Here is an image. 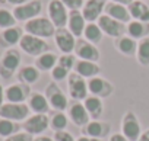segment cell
I'll use <instances>...</instances> for the list:
<instances>
[{"label":"cell","instance_id":"d6a6232c","mask_svg":"<svg viewBox=\"0 0 149 141\" xmlns=\"http://www.w3.org/2000/svg\"><path fill=\"white\" fill-rule=\"evenodd\" d=\"M69 124V116L64 112H54L50 116V128L57 132V131H64Z\"/></svg>","mask_w":149,"mask_h":141},{"label":"cell","instance_id":"4fadbf2b","mask_svg":"<svg viewBox=\"0 0 149 141\" xmlns=\"http://www.w3.org/2000/svg\"><path fill=\"white\" fill-rule=\"evenodd\" d=\"M73 54L78 57V60H86V61H94V63H98L101 58V52L98 47L88 42L85 38H78Z\"/></svg>","mask_w":149,"mask_h":141},{"label":"cell","instance_id":"ab89813d","mask_svg":"<svg viewBox=\"0 0 149 141\" xmlns=\"http://www.w3.org/2000/svg\"><path fill=\"white\" fill-rule=\"evenodd\" d=\"M108 141H130V140H127L121 132H116V134H111L110 135V140Z\"/></svg>","mask_w":149,"mask_h":141},{"label":"cell","instance_id":"f6af8a7d","mask_svg":"<svg viewBox=\"0 0 149 141\" xmlns=\"http://www.w3.org/2000/svg\"><path fill=\"white\" fill-rule=\"evenodd\" d=\"M5 87H3V85L0 83V108H2V105L5 103Z\"/></svg>","mask_w":149,"mask_h":141},{"label":"cell","instance_id":"836d02e7","mask_svg":"<svg viewBox=\"0 0 149 141\" xmlns=\"http://www.w3.org/2000/svg\"><path fill=\"white\" fill-rule=\"evenodd\" d=\"M16 19L13 16V12L8 10V9H0V29H8L12 26H16Z\"/></svg>","mask_w":149,"mask_h":141},{"label":"cell","instance_id":"60d3db41","mask_svg":"<svg viewBox=\"0 0 149 141\" xmlns=\"http://www.w3.org/2000/svg\"><path fill=\"white\" fill-rule=\"evenodd\" d=\"M6 2H8L9 5H12L13 8H16V6H21V5H24V3L29 2V0H6Z\"/></svg>","mask_w":149,"mask_h":141},{"label":"cell","instance_id":"52a82bcc","mask_svg":"<svg viewBox=\"0 0 149 141\" xmlns=\"http://www.w3.org/2000/svg\"><path fill=\"white\" fill-rule=\"evenodd\" d=\"M50 128V116L47 113H34L29 115L24 122H22V129L32 137L42 135L45 129Z\"/></svg>","mask_w":149,"mask_h":141},{"label":"cell","instance_id":"603a6c76","mask_svg":"<svg viewBox=\"0 0 149 141\" xmlns=\"http://www.w3.org/2000/svg\"><path fill=\"white\" fill-rule=\"evenodd\" d=\"M130 18L133 21H140V22H149V5L145 0H133L127 6Z\"/></svg>","mask_w":149,"mask_h":141},{"label":"cell","instance_id":"ba28073f","mask_svg":"<svg viewBox=\"0 0 149 141\" xmlns=\"http://www.w3.org/2000/svg\"><path fill=\"white\" fill-rule=\"evenodd\" d=\"M31 115V109L28 103H10L5 102L0 108V116L10 119L13 122H24L28 116Z\"/></svg>","mask_w":149,"mask_h":141},{"label":"cell","instance_id":"f546056e","mask_svg":"<svg viewBox=\"0 0 149 141\" xmlns=\"http://www.w3.org/2000/svg\"><path fill=\"white\" fill-rule=\"evenodd\" d=\"M82 38H85L88 42H91L94 45H98V44H101V41L104 38V32L101 31V28L97 22H89V23H86Z\"/></svg>","mask_w":149,"mask_h":141},{"label":"cell","instance_id":"3957f363","mask_svg":"<svg viewBox=\"0 0 149 141\" xmlns=\"http://www.w3.org/2000/svg\"><path fill=\"white\" fill-rule=\"evenodd\" d=\"M48 99L50 106L56 111V112H64L69 108V98L67 95L61 90V87L57 85V82L51 80L47 87H45V93H44Z\"/></svg>","mask_w":149,"mask_h":141},{"label":"cell","instance_id":"d590c367","mask_svg":"<svg viewBox=\"0 0 149 141\" xmlns=\"http://www.w3.org/2000/svg\"><path fill=\"white\" fill-rule=\"evenodd\" d=\"M50 74H51V79L54 80V82H63V80H66L67 77H69V74H70V72H67L66 68H63L61 65H56L51 72H50Z\"/></svg>","mask_w":149,"mask_h":141},{"label":"cell","instance_id":"6da1fadb","mask_svg":"<svg viewBox=\"0 0 149 141\" xmlns=\"http://www.w3.org/2000/svg\"><path fill=\"white\" fill-rule=\"evenodd\" d=\"M22 63V54L16 48L5 50L0 58V79L9 80L15 76V73L19 70Z\"/></svg>","mask_w":149,"mask_h":141},{"label":"cell","instance_id":"d4e9b609","mask_svg":"<svg viewBox=\"0 0 149 141\" xmlns=\"http://www.w3.org/2000/svg\"><path fill=\"white\" fill-rule=\"evenodd\" d=\"M28 106H29L31 112H34V113H47L51 108L47 96L40 92L31 93V96L28 98Z\"/></svg>","mask_w":149,"mask_h":141},{"label":"cell","instance_id":"7c38bea8","mask_svg":"<svg viewBox=\"0 0 149 141\" xmlns=\"http://www.w3.org/2000/svg\"><path fill=\"white\" fill-rule=\"evenodd\" d=\"M76 41H78V38L74 36L67 28L56 29L54 42H56V47L58 48V51L61 54H73L74 47H76Z\"/></svg>","mask_w":149,"mask_h":141},{"label":"cell","instance_id":"8fae6325","mask_svg":"<svg viewBox=\"0 0 149 141\" xmlns=\"http://www.w3.org/2000/svg\"><path fill=\"white\" fill-rule=\"evenodd\" d=\"M31 93L32 90L29 85L18 82V83L9 85L5 89V99L6 102H10V103H25L28 102V98L31 96Z\"/></svg>","mask_w":149,"mask_h":141},{"label":"cell","instance_id":"7a4b0ae2","mask_svg":"<svg viewBox=\"0 0 149 141\" xmlns=\"http://www.w3.org/2000/svg\"><path fill=\"white\" fill-rule=\"evenodd\" d=\"M56 29H57V28L53 25V22H51L48 18H45V16L34 18V19L25 22V25H24L25 34H29V35L42 38V39L54 38Z\"/></svg>","mask_w":149,"mask_h":141},{"label":"cell","instance_id":"83f0119b","mask_svg":"<svg viewBox=\"0 0 149 141\" xmlns=\"http://www.w3.org/2000/svg\"><path fill=\"white\" fill-rule=\"evenodd\" d=\"M40 76H41V72L35 65H24L18 70V80L29 86L37 83L40 80Z\"/></svg>","mask_w":149,"mask_h":141},{"label":"cell","instance_id":"e575fe53","mask_svg":"<svg viewBox=\"0 0 149 141\" xmlns=\"http://www.w3.org/2000/svg\"><path fill=\"white\" fill-rule=\"evenodd\" d=\"M76 55L74 54H61L58 55V65H61L63 68H66L67 72H72V70L74 68V65H76Z\"/></svg>","mask_w":149,"mask_h":141},{"label":"cell","instance_id":"ee69618b","mask_svg":"<svg viewBox=\"0 0 149 141\" xmlns=\"http://www.w3.org/2000/svg\"><path fill=\"white\" fill-rule=\"evenodd\" d=\"M34 141H54V138L47 137V135H38V137H34Z\"/></svg>","mask_w":149,"mask_h":141},{"label":"cell","instance_id":"ac0fdd59","mask_svg":"<svg viewBox=\"0 0 149 141\" xmlns=\"http://www.w3.org/2000/svg\"><path fill=\"white\" fill-rule=\"evenodd\" d=\"M84 135L104 140L105 137L111 135V125H110V122H102L100 119H97V121L91 119L88 122V125L84 127Z\"/></svg>","mask_w":149,"mask_h":141},{"label":"cell","instance_id":"9a60e30c","mask_svg":"<svg viewBox=\"0 0 149 141\" xmlns=\"http://www.w3.org/2000/svg\"><path fill=\"white\" fill-rule=\"evenodd\" d=\"M67 116L70 119V122L73 125H76L79 128H84L88 125V122L91 121V116L84 105V102H78V100H73V103L69 105L67 108Z\"/></svg>","mask_w":149,"mask_h":141},{"label":"cell","instance_id":"e0dca14e","mask_svg":"<svg viewBox=\"0 0 149 141\" xmlns=\"http://www.w3.org/2000/svg\"><path fill=\"white\" fill-rule=\"evenodd\" d=\"M108 0H85L84 8H82V15L86 19V22H97L102 15H104V8Z\"/></svg>","mask_w":149,"mask_h":141},{"label":"cell","instance_id":"9c48e42d","mask_svg":"<svg viewBox=\"0 0 149 141\" xmlns=\"http://www.w3.org/2000/svg\"><path fill=\"white\" fill-rule=\"evenodd\" d=\"M13 16L18 22H28L34 18H38L42 12V2L41 0H29V2L13 8Z\"/></svg>","mask_w":149,"mask_h":141},{"label":"cell","instance_id":"f35d334b","mask_svg":"<svg viewBox=\"0 0 149 141\" xmlns=\"http://www.w3.org/2000/svg\"><path fill=\"white\" fill-rule=\"evenodd\" d=\"M53 138H54V141H76V138H74L67 129L54 132L53 134Z\"/></svg>","mask_w":149,"mask_h":141},{"label":"cell","instance_id":"2e32d148","mask_svg":"<svg viewBox=\"0 0 149 141\" xmlns=\"http://www.w3.org/2000/svg\"><path fill=\"white\" fill-rule=\"evenodd\" d=\"M88 90H89V95H92V96H98L101 99H107V98H110L113 95L114 85L110 80L97 76V77H92V79L88 80Z\"/></svg>","mask_w":149,"mask_h":141},{"label":"cell","instance_id":"7bdbcfd3","mask_svg":"<svg viewBox=\"0 0 149 141\" xmlns=\"http://www.w3.org/2000/svg\"><path fill=\"white\" fill-rule=\"evenodd\" d=\"M137 141H149V128L145 129V131H142V134H140V137H139Z\"/></svg>","mask_w":149,"mask_h":141},{"label":"cell","instance_id":"5bb4252c","mask_svg":"<svg viewBox=\"0 0 149 141\" xmlns=\"http://www.w3.org/2000/svg\"><path fill=\"white\" fill-rule=\"evenodd\" d=\"M97 23L100 25V28L104 32V35H107V36H110L113 39H117V38L126 35V25L118 22V21H116V19H113V18H110L105 13L97 21Z\"/></svg>","mask_w":149,"mask_h":141},{"label":"cell","instance_id":"484cf974","mask_svg":"<svg viewBox=\"0 0 149 141\" xmlns=\"http://www.w3.org/2000/svg\"><path fill=\"white\" fill-rule=\"evenodd\" d=\"M126 35L130 38L140 41L146 36H149V22H140V21H130L126 25Z\"/></svg>","mask_w":149,"mask_h":141},{"label":"cell","instance_id":"74e56055","mask_svg":"<svg viewBox=\"0 0 149 141\" xmlns=\"http://www.w3.org/2000/svg\"><path fill=\"white\" fill-rule=\"evenodd\" d=\"M69 10H82L85 0H60Z\"/></svg>","mask_w":149,"mask_h":141},{"label":"cell","instance_id":"5b68a950","mask_svg":"<svg viewBox=\"0 0 149 141\" xmlns=\"http://www.w3.org/2000/svg\"><path fill=\"white\" fill-rule=\"evenodd\" d=\"M19 48L22 52L31 55V57H40L41 54L50 51V47L47 44V39L29 35V34H24L21 42H19Z\"/></svg>","mask_w":149,"mask_h":141},{"label":"cell","instance_id":"277c9868","mask_svg":"<svg viewBox=\"0 0 149 141\" xmlns=\"http://www.w3.org/2000/svg\"><path fill=\"white\" fill-rule=\"evenodd\" d=\"M67 93L69 98L78 102H84L89 96L88 90V80L76 73H70L67 77Z\"/></svg>","mask_w":149,"mask_h":141},{"label":"cell","instance_id":"cb8c5ba5","mask_svg":"<svg viewBox=\"0 0 149 141\" xmlns=\"http://www.w3.org/2000/svg\"><path fill=\"white\" fill-rule=\"evenodd\" d=\"M114 48L117 50V52H120L124 57H133V55H136L137 41L130 38L129 35H123V36L114 39Z\"/></svg>","mask_w":149,"mask_h":141},{"label":"cell","instance_id":"44dd1931","mask_svg":"<svg viewBox=\"0 0 149 141\" xmlns=\"http://www.w3.org/2000/svg\"><path fill=\"white\" fill-rule=\"evenodd\" d=\"M104 13L108 15L110 18H113V19H116V21L124 23V25H127V23L132 21L127 6L118 5V3H114V2H107V5H105V8H104Z\"/></svg>","mask_w":149,"mask_h":141},{"label":"cell","instance_id":"7402d4cb","mask_svg":"<svg viewBox=\"0 0 149 141\" xmlns=\"http://www.w3.org/2000/svg\"><path fill=\"white\" fill-rule=\"evenodd\" d=\"M73 72L82 76L84 79L89 80L92 77H97L100 76V72H101V68H100V64L98 63H94V61H86V60H78L76 61V65H74L73 68Z\"/></svg>","mask_w":149,"mask_h":141},{"label":"cell","instance_id":"ffe728a7","mask_svg":"<svg viewBox=\"0 0 149 141\" xmlns=\"http://www.w3.org/2000/svg\"><path fill=\"white\" fill-rule=\"evenodd\" d=\"M86 19L84 18L81 10H69V19H67V29L76 36V38H82L84 36V31L86 28Z\"/></svg>","mask_w":149,"mask_h":141},{"label":"cell","instance_id":"30bf717a","mask_svg":"<svg viewBox=\"0 0 149 141\" xmlns=\"http://www.w3.org/2000/svg\"><path fill=\"white\" fill-rule=\"evenodd\" d=\"M47 13H48L47 18L53 22V25L57 29L67 26L69 9L60 2V0H50L48 5H47Z\"/></svg>","mask_w":149,"mask_h":141},{"label":"cell","instance_id":"8d00e7d4","mask_svg":"<svg viewBox=\"0 0 149 141\" xmlns=\"http://www.w3.org/2000/svg\"><path fill=\"white\" fill-rule=\"evenodd\" d=\"M3 141H34V137L31 134L25 132V131H19V132H16V134L5 138Z\"/></svg>","mask_w":149,"mask_h":141},{"label":"cell","instance_id":"f1b7e54d","mask_svg":"<svg viewBox=\"0 0 149 141\" xmlns=\"http://www.w3.org/2000/svg\"><path fill=\"white\" fill-rule=\"evenodd\" d=\"M58 63V57L51 52V51H47L44 54H41L40 57L35 58V67L40 70V72H51V70L57 65Z\"/></svg>","mask_w":149,"mask_h":141},{"label":"cell","instance_id":"1f68e13d","mask_svg":"<svg viewBox=\"0 0 149 141\" xmlns=\"http://www.w3.org/2000/svg\"><path fill=\"white\" fill-rule=\"evenodd\" d=\"M22 125H19L18 122H13L10 119H6V118H2L0 116V138H8L16 132H19Z\"/></svg>","mask_w":149,"mask_h":141},{"label":"cell","instance_id":"bcb514c9","mask_svg":"<svg viewBox=\"0 0 149 141\" xmlns=\"http://www.w3.org/2000/svg\"><path fill=\"white\" fill-rule=\"evenodd\" d=\"M108 2H114V3H118V5H124V6H129L133 0H108Z\"/></svg>","mask_w":149,"mask_h":141},{"label":"cell","instance_id":"d6986e66","mask_svg":"<svg viewBox=\"0 0 149 141\" xmlns=\"http://www.w3.org/2000/svg\"><path fill=\"white\" fill-rule=\"evenodd\" d=\"M22 36H24V29L19 26H12V28L3 29L0 32V47L5 50L15 48V45H19Z\"/></svg>","mask_w":149,"mask_h":141},{"label":"cell","instance_id":"4dcf8cb0","mask_svg":"<svg viewBox=\"0 0 149 141\" xmlns=\"http://www.w3.org/2000/svg\"><path fill=\"white\" fill-rule=\"evenodd\" d=\"M134 57L142 67H149V36L137 41V50Z\"/></svg>","mask_w":149,"mask_h":141},{"label":"cell","instance_id":"b9f144b4","mask_svg":"<svg viewBox=\"0 0 149 141\" xmlns=\"http://www.w3.org/2000/svg\"><path fill=\"white\" fill-rule=\"evenodd\" d=\"M76 141H102L100 138H92V137H88V135H81L76 138Z\"/></svg>","mask_w":149,"mask_h":141},{"label":"cell","instance_id":"8992f818","mask_svg":"<svg viewBox=\"0 0 149 141\" xmlns=\"http://www.w3.org/2000/svg\"><path fill=\"white\" fill-rule=\"evenodd\" d=\"M121 134L130 140V141H137L140 134H142V124L137 118V115L133 111H126L121 118Z\"/></svg>","mask_w":149,"mask_h":141},{"label":"cell","instance_id":"4316f807","mask_svg":"<svg viewBox=\"0 0 149 141\" xmlns=\"http://www.w3.org/2000/svg\"><path fill=\"white\" fill-rule=\"evenodd\" d=\"M84 105H85V108H86L91 119L97 121V119H100L102 116V113H104V103H102V99L101 98L89 95L84 100Z\"/></svg>","mask_w":149,"mask_h":141}]
</instances>
